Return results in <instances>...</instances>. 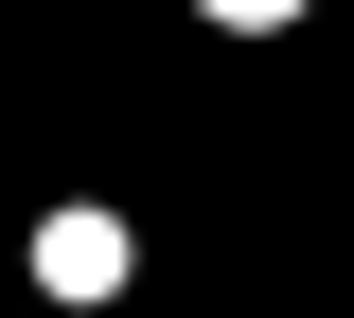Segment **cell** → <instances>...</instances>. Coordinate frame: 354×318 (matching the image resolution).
Instances as JSON below:
<instances>
[{
    "label": "cell",
    "instance_id": "1",
    "mask_svg": "<svg viewBox=\"0 0 354 318\" xmlns=\"http://www.w3.org/2000/svg\"><path fill=\"white\" fill-rule=\"evenodd\" d=\"M36 283L53 301H106V283H124V212H53L36 230Z\"/></svg>",
    "mask_w": 354,
    "mask_h": 318
},
{
    "label": "cell",
    "instance_id": "2",
    "mask_svg": "<svg viewBox=\"0 0 354 318\" xmlns=\"http://www.w3.org/2000/svg\"><path fill=\"white\" fill-rule=\"evenodd\" d=\"M195 18H230V36H283V18H301V0H195Z\"/></svg>",
    "mask_w": 354,
    "mask_h": 318
}]
</instances>
